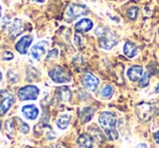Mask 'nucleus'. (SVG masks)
<instances>
[{"label": "nucleus", "mask_w": 159, "mask_h": 148, "mask_svg": "<svg viewBox=\"0 0 159 148\" xmlns=\"http://www.w3.org/2000/svg\"><path fill=\"white\" fill-rule=\"evenodd\" d=\"M98 122H99V125L102 126L106 136L110 141L118 139L119 134H118V131L116 128V126H117V118H116L115 113L110 112V111H105V112L100 113L99 118H98Z\"/></svg>", "instance_id": "obj_1"}, {"label": "nucleus", "mask_w": 159, "mask_h": 148, "mask_svg": "<svg viewBox=\"0 0 159 148\" xmlns=\"http://www.w3.org/2000/svg\"><path fill=\"white\" fill-rule=\"evenodd\" d=\"M95 34L98 37V43L99 46L102 49L106 50H110L111 48L118 44V39L116 34L112 31H110L107 27H97L95 31Z\"/></svg>", "instance_id": "obj_2"}, {"label": "nucleus", "mask_w": 159, "mask_h": 148, "mask_svg": "<svg viewBox=\"0 0 159 148\" xmlns=\"http://www.w3.org/2000/svg\"><path fill=\"white\" fill-rule=\"evenodd\" d=\"M48 74H49V78L55 83H58V84H66V83L71 82V80H72L71 73L66 68L60 65L53 66L49 71Z\"/></svg>", "instance_id": "obj_3"}, {"label": "nucleus", "mask_w": 159, "mask_h": 148, "mask_svg": "<svg viewBox=\"0 0 159 148\" xmlns=\"http://www.w3.org/2000/svg\"><path fill=\"white\" fill-rule=\"evenodd\" d=\"M158 112V107L150 102H141L136 106V114L141 121H148Z\"/></svg>", "instance_id": "obj_4"}, {"label": "nucleus", "mask_w": 159, "mask_h": 148, "mask_svg": "<svg viewBox=\"0 0 159 148\" xmlns=\"http://www.w3.org/2000/svg\"><path fill=\"white\" fill-rule=\"evenodd\" d=\"M87 12H89V8L86 6L72 3V5H70L66 8V13H64V19L68 22H72V21L81 18V16H85Z\"/></svg>", "instance_id": "obj_5"}, {"label": "nucleus", "mask_w": 159, "mask_h": 148, "mask_svg": "<svg viewBox=\"0 0 159 148\" xmlns=\"http://www.w3.org/2000/svg\"><path fill=\"white\" fill-rule=\"evenodd\" d=\"M39 95V88L35 85H26L19 89L18 97L20 100H35Z\"/></svg>", "instance_id": "obj_6"}, {"label": "nucleus", "mask_w": 159, "mask_h": 148, "mask_svg": "<svg viewBox=\"0 0 159 148\" xmlns=\"http://www.w3.org/2000/svg\"><path fill=\"white\" fill-rule=\"evenodd\" d=\"M82 85L85 89L87 91H96V88L99 85V80H98L97 76H95L92 73H85L84 76L82 78Z\"/></svg>", "instance_id": "obj_7"}, {"label": "nucleus", "mask_w": 159, "mask_h": 148, "mask_svg": "<svg viewBox=\"0 0 159 148\" xmlns=\"http://www.w3.org/2000/svg\"><path fill=\"white\" fill-rule=\"evenodd\" d=\"M32 43H33V37H32L31 35L23 36V37L16 43V51H18L19 53H21V55H25V53L27 52V50H29L30 46L32 45Z\"/></svg>", "instance_id": "obj_8"}, {"label": "nucleus", "mask_w": 159, "mask_h": 148, "mask_svg": "<svg viewBox=\"0 0 159 148\" xmlns=\"http://www.w3.org/2000/svg\"><path fill=\"white\" fill-rule=\"evenodd\" d=\"M47 42H39L38 44L34 45L31 49V57L36 61H39L42 57L46 52Z\"/></svg>", "instance_id": "obj_9"}, {"label": "nucleus", "mask_w": 159, "mask_h": 148, "mask_svg": "<svg viewBox=\"0 0 159 148\" xmlns=\"http://www.w3.org/2000/svg\"><path fill=\"white\" fill-rule=\"evenodd\" d=\"M56 94H57V98L59 102H62V104H68L72 99V92L68 86L58 87Z\"/></svg>", "instance_id": "obj_10"}, {"label": "nucleus", "mask_w": 159, "mask_h": 148, "mask_svg": "<svg viewBox=\"0 0 159 148\" xmlns=\"http://www.w3.org/2000/svg\"><path fill=\"white\" fill-rule=\"evenodd\" d=\"M23 32V23L20 19H16L12 21V23L9 25L8 33H9L10 38H16Z\"/></svg>", "instance_id": "obj_11"}, {"label": "nucleus", "mask_w": 159, "mask_h": 148, "mask_svg": "<svg viewBox=\"0 0 159 148\" xmlns=\"http://www.w3.org/2000/svg\"><path fill=\"white\" fill-rule=\"evenodd\" d=\"M22 113L27 120L34 121V120L37 119L38 114H39V110L34 105H25V106L22 107Z\"/></svg>", "instance_id": "obj_12"}, {"label": "nucleus", "mask_w": 159, "mask_h": 148, "mask_svg": "<svg viewBox=\"0 0 159 148\" xmlns=\"http://www.w3.org/2000/svg\"><path fill=\"white\" fill-rule=\"evenodd\" d=\"M144 74V70L141 65H133L126 72V76L129 78V80L132 82H137L141 80V78Z\"/></svg>", "instance_id": "obj_13"}, {"label": "nucleus", "mask_w": 159, "mask_h": 148, "mask_svg": "<svg viewBox=\"0 0 159 148\" xmlns=\"http://www.w3.org/2000/svg\"><path fill=\"white\" fill-rule=\"evenodd\" d=\"M94 26V23L92 22V20L89 19H82V20H80L79 22L75 24V31L77 33H87L89 32Z\"/></svg>", "instance_id": "obj_14"}, {"label": "nucleus", "mask_w": 159, "mask_h": 148, "mask_svg": "<svg viewBox=\"0 0 159 148\" xmlns=\"http://www.w3.org/2000/svg\"><path fill=\"white\" fill-rule=\"evenodd\" d=\"M14 102V97L11 94H7L6 96H3L2 101L0 102V114L3 115L9 111V109L11 108V106Z\"/></svg>", "instance_id": "obj_15"}, {"label": "nucleus", "mask_w": 159, "mask_h": 148, "mask_svg": "<svg viewBox=\"0 0 159 148\" xmlns=\"http://www.w3.org/2000/svg\"><path fill=\"white\" fill-rule=\"evenodd\" d=\"M77 144L83 148H94L95 146V141L94 138L89 134H82L80 135L77 138Z\"/></svg>", "instance_id": "obj_16"}, {"label": "nucleus", "mask_w": 159, "mask_h": 148, "mask_svg": "<svg viewBox=\"0 0 159 148\" xmlns=\"http://www.w3.org/2000/svg\"><path fill=\"white\" fill-rule=\"evenodd\" d=\"M123 52L128 58H134L139 53V49H137L136 45L134 43L128 40V42H125V44L123 46Z\"/></svg>", "instance_id": "obj_17"}, {"label": "nucleus", "mask_w": 159, "mask_h": 148, "mask_svg": "<svg viewBox=\"0 0 159 148\" xmlns=\"http://www.w3.org/2000/svg\"><path fill=\"white\" fill-rule=\"evenodd\" d=\"M94 113H95V109L92 108V107H85L80 113V118H81L83 123H87V122H89L93 119Z\"/></svg>", "instance_id": "obj_18"}, {"label": "nucleus", "mask_w": 159, "mask_h": 148, "mask_svg": "<svg viewBox=\"0 0 159 148\" xmlns=\"http://www.w3.org/2000/svg\"><path fill=\"white\" fill-rule=\"evenodd\" d=\"M71 117L69 114H61L57 120H56V124L60 130H66L68 128L69 123H70Z\"/></svg>", "instance_id": "obj_19"}, {"label": "nucleus", "mask_w": 159, "mask_h": 148, "mask_svg": "<svg viewBox=\"0 0 159 148\" xmlns=\"http://www.w3.org/2000/svg\"><path fill=\"white\" fill-rule=\"evenodd\" d=\"M16 128V119H9L6 121V132L8 135H13Z\"/></svg>", "instance_id": "obj_20"}, {"label": "nucleus", "mask_w": 159, "mask_h": 148, "mask_svg": "<svg viewBox=\"0 0 159 148\" xmlns=\"http://www.w3.org/2000/svg\"><path fill=\"white\" fill-rule=\"evenodd\" d=\"M100 97L102 98H105V99H108L110 98L111 96L113 95V87L111 85L107 84L105 86H102V88L100 89Z\"/></svg>", "instance_id": "obj_21"}, {"label": "nucleus", "mask_w": 159, "mask_h": 148, "mask_svg": "<svg viewBox=\"0 0 159 148\" xmlns=\"http://www.w3.org/2000/svg\"><path fill=\"white\" fill-rule=\"evenodd\" d=\"M16 128H18L19 131L22 132L23 134H27V133L30 132V126L27 125L23 120L19 119V118H16Z\"/></svg>", "instance_id": "obj_22"}, {"label": "nucleus", "mask_w": 159, "mask_h": 148, "mask_svg": "<svg viewBox=\"0 0 159 148\" xmlns=\"http://www.w3.org/2000/svg\"><path fill=\"white\" fill-rule=\"evenodd\" d=\"M150 75H152V74H150V73L148 72V71H147V72L144 73L143 76L141 78V80L139 81V87H142V88H144V87L147 86V85L149 84Z\"/></svg>", "instance_id": "obj_23"}, {"label": "nucleus", "mask_w": 159, "mask_h": 148, "mask_svg": "<svg viewBox=\"0 0 159 148\" xmlns=\"http://www.w3.org/2000/svg\"><path fill=\"white\" fill-rule=\"evenodd\" d=\"M126 16H128L129 19L131 20H135L139 16V8L137 7H131L126 10Z\"/></svg>", "instance_id": "obj_24"}, {"label": "nucleus", "mask_w": 159, "mask_h": 148, "mask_svg": "<svg viewBox=\"0 0 159 148\" xmlns=\"http://www.w3.org/2000/svg\"><path fill=\"white\" fill-rule=\"evenodd\" d=\"M58 56H59V53H58V50L57 49H52V50H50L48 52V55H47V60H53V59H57Z\"/></svg>", "instance_id": "obj_25"}, {"label": "nucleus", "mask_w": 159, "mask_h": 148, "mask_svg": "<svg viewBox=\"0 0 159 148\" xmlns=\"http://www.w3.org/2000/svg\"><path fill=\"white\" fill-rule=\"evenodd\" d=\"M2 59L3 60H12L13 59V55H12V52H10V51H6V52L3 53Z\"/></svg>", "instance_id": "obj_26"}, {"label": "nucleus", "mask_w": 159, "mask_h": 148, "mask_svg": "<svg viewBox=\"0 0 159 148\" xmlns=\"http://www.w3.org/2000/svg\"><path fill=\"white\" fill-rule=\"evenodd\" d=\"M154 139L157 144H159V130L154 133Z\"/></svg>", "instance_id": "obj_27"}, {"label": "nucleus", "mask_w": 159, "mask_h": 148, "mask_svg": "<svg viewBox=\"0 0 159 148\" xmlns=\"http://www.w3.org/2000/svg\"><path fill=\"white\" fill-rule=\"evenodd\" d=\"M134 148H147V146H146V144H139V145H136Z\"/></svg>", "instance_id": "obj_28"}, {"label": "nucleus", "mask_w": 159, "mask_h": 148, "mask_svg": "<svg viewBox=\"0 0 159 148\" xmlns=\"http://www.w3.org/2000/svg\"><path fill=\"white\" fill-rule=\"evenodd\" d=\"M33 1H35V2H38V3H43L45 0H33Z\"/></svg>", "instance_id": "obj_29"}, {"label": "nucleus", "mask_w": 159, "mask_h": 148, "mask_svg": "<svg viewBox=\"0 0 159 148\" xmlns=\"http://www.w3.org/2000/svg\"><path fill=\"white\" fill-rule=\"evenodd\" d=\"M1 80H2V74H1V72H0V82H1Z\"/></svg>", "instance_id": "obj_30"}, {"label": "nucleus", "mask_w": 159, "mask_h": 148, "mask_svg": "<svg viewBox=\"0 0 159 148\" xmlns=\"http://www.w3.org/2000/svg\"><path fill=\"white\" fill-rule=\"evenodd\" d=\"M0 19H1V6H0Z\"/></svg>", "instance_id": "obj_31"}, {"label": "nucleus", "mask_w": 159, "mask_h": 148, "mask_svg": "<svg viewBox=\"0 0 159 148\" xmlns=\"http://www.w3.org/2000/svg\"><path fill=\"white\" fill-rule=\"evenodd\" d=\"M0 128H1V123H0Z\"/></svg>", "instance_id": "obj_32"}, {"label": "nucleus", "mask_w": 159, "mask_h": 148, "mask_svg": "<svg viewBox=\"0 0 159 148\" xmlns=\"http://www.w3.org/2000/svg\"><path fill=\"white\" fill-rule=\"evenodd\" d=\"M158 34H159V29H158Z\"/></svg>", "instance_id": "obj_33"}, {"label": "nucleus", "mask_w": 159, "mask_h": 148, "mask_svg": "<svg viewBox=\"0 0 159 148\" xmlns=\"http://www.w3.org/2000/svg\"><path fill=\"white\" fill-rule=\"evenodd\" d=\"M93 1H95V0H93Z\"/></svg>", "instance_id": "obj_34"}]
</instances>
